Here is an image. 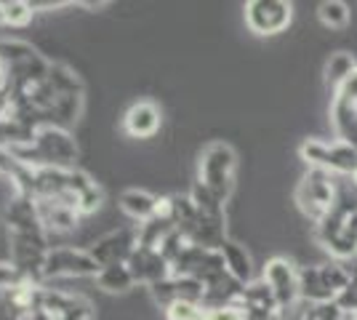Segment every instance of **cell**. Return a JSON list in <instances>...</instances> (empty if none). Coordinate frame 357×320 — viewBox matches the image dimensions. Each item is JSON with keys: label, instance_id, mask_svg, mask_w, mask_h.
<instances>
[{"label": "cell", "instance_id": "obj_1", "mask_svg": "<svg viewBox=\"0 0 357 320\" xmlns=\"http://www.w3.org/2000/svg\"><path fill=\"white\" fill-rule=\"evenodd\" d=\"M235 179H238V153L227 142H211L208 147L197 158V179L216 200H227L235 192Z\"/></svg>", "mask_w": 357, "mask_h": 320}, {"label": "cell", "instance_id": "obj_2", "mask_svg": "<svg viewBox=\"0 0 357 320\" xmlns=\"http://www.w3.org/2000/svg\"><path fill=\"white\" fill-rule=\"evenodd\" d=\"M355 275L344 267L342 261H326L314 267H301L298 270V294L301 302L307 305H326L336 302L344 291L352 286Z\"/></svg>", "mask_w": 357, "mask_h": 320}, {"label": "cell", "instance_id": "obj_3", "mask_svg": "<svg viewBox=\"0 0 357 320\" xmlns=\"http://www.w3.org/2000/svg\"><path fill=\"white\" fill-rule=\"evenodd\" d=\"M8 251H11V261L22 273L43 283V267L48 259V251H51L48 232L43 224L8 229Z\"/></svg>", "mask_w": 357, "mask_h": 320}, {"label": "cell", "instance_id": "obj_4", "mask_svg": "<svg viewBox=\"0 0 357 320\" xmlns=\"http://www.w3.org/2000/svg\"><path fill=\"white\" fill-rule=\"evenodd\" d=\"M339 187L333 182V174H328V171H320V168H310L304 176H301V182L296 184V200L298 211L304 213L310 222H320V219H326L328 211L336 206V200H339Z\"/></svg>", "mask_w": 357, "mask_h": 320}, {"label": "cell", "instance_id": "obj_5", "mask_svg": "<svg viewBox=\"0 0 357 320\" xmlns=\"http://www.w3.org/2000/svg\"><path fill=\"white\" fill-rule=\"evenodd\" d=\"M32 144L45 168H77L80 150H77V142L70 134V128L40 121L32 131Z\"/></svg>", "mask_w": 357, "mask_h": 320}, {"label": "cell", "instance_id": "obj_6", "mask_svg": "<svg viewBox=\"0 0 357 320\" xmlns=\"http://www.w3.org/2000/svg\"><path fill=\"white\" fill-rule=\"evenodd\" d=\"M298 155L310 168H320L328 174H344L352 176L357 168V150L344 142H320V139H304L298 144Z\"/></svg>", "mask_w": 357, "mask_h": 320}, {"label": "cell", "instance_id": "obj_7", "mask_svg": "<svg viewBox=\"0 0 357 320\" xmlns=\"http://www.w3.org/2000/svg\"><path fill=\"white\" fill-rule=\"evenodd\" d=\"M102 273V264L91 257L89 248L75 245H56L48 251V259L43 267V283L64 280V277H93Z\"/></svg>", "mask_w": 357, "mask_h": 320}, {"label": "cell", "instance_id": "obj_8", "mask_svg": "<svg viewBox=\"0 0 357 320\" xmlns=\"http://www.w3.org/2000/svg\"><path fill=\"white\" fill-rule=\"evenodd\" d=\"M0 59L11 67L14 83L40 80L48 75V67H51V61L45 59L38 48L19 38H0Z\"/></svg>", "mask_w": 357, "mask_h": 320}, {"label": "cell", "instance_id": "obj_9", "mask_svg": "<svg viewBox=\"0 0 357 320\" xmlns=\"http://www.w3.org/2000/svg\"><path fill=\"white\" fill-rule=\"evenodd\" d=\"M294 19V3L288 0H248L245 3V24L253 35H278L288 30Z\"/></svg>", "mask_w": 357, "mask_h": 320}, {"label": "cell", "instance_id": "obj_10", "mask_svg": "<svg viewBox=\"0 0 357 320\" xmlns=\"http://www.w3.org/2000/svg\"><path fill=\"white\" fill-rule=\"evenodd\" d=\"M261 280L275 294V299H278V305H280L283 312L294 310L301 302V294H298V267L288 257H272L264 264Z\"/></svg>", "mask_w": 357, "mask_h": 320}, {"label": "cell", "instance_id": "obj_11", "mask_svg": "<svg viewBox=\"0 0 357 320\" xmlns=\"http://www.w3.org/2000/svg\"><path fill=\"white\" fill-rule=\"evenodd\" d=\"M136 245H139V232L134 224V227H120L107 232L105 238H99L89 251L102 267H107V264H126L136 251Z\"/></svg>", "mask_w": 357, "mask_h": 320}, {"label": "cell", "instance_id": "obj_12", "mask_svg": "<svg viewBox=\"0 0 357 320\" xmlns=\"http://www.w3.org/2000/svg\"><path fill=\"white\" fill-rule=\"evenodd\" d=\"M126 264H128V270L134 275L136 286H147V289L163 283V280H168L174 275L171 261L165 259L158 248H147V245H136V251L131 254V259L126 261Z\"/></svg>", "mask_w": 357, "mask_h": 320}, {"label": "cell", "instance_id": "obj_13", "mask_svg": "<svg viewBox=\"0 0 357 320\" xmlns=\"http://www.w3.org/2000/svg\"><path fill=\"white\" fill-rule=\"evenodd\" d=\"M238 307L245 312V320H280L283 310L278 305L275 294L264 280H253L240 291Z\"/></svg>", "mask_w": 357, "mask_h": 320}, {"label": "cell", "instance_id": "obj_14", "mask_svg": "<svg viewBox=\"0 0 357 320\" xmlns=\"http://www.w3.org/2000/svg\"><path fill=\"white\" fill-rule=\"evenodd\" d=\"M149 294L163 310H168L176 302H197V305L206 302V286L200 280H195V277H178V275H171L168 280L152 286Z\"/></svg>", "mask_w": 357, "mask_h": 320}, {"label": "cell", "instance_id": "obj_15", "mask_svg": "<svg viewBox=\"0 0 357 320\" xmlns=\"http://www.w3.org/2000/svg\"><path fill=\"white\" fill-rule=\"evenodd\" d=\"M163 125V109L152 99H139L123 115V131L131 139H152Z\"/></svg>", "mask_w": 357, "mask_h": 320}, {"label": "cell", "instance_id": "obj_16", "mask_svg": "<svg viewBox=\"0 0 357 320\" xmlns=\"http://www.w3.org/2000/svg\"><path fill=\"white\" fill-rule=\"evenodd\" d=\"M38 213L45 232H73L80 222V213L61 200H38Z\"/></svg>", "mask_w": 357, "mask_h": 320}, {"label": "cell", "instance_id": "obj_17", "mask_svg": "<svg viewBox=\"0 0 357 320\" xmlns=\"http://www.w3.org/2000/svg\"><path fill=\"white\" fill-rule=\"evenodd\" d=\"M120 211L126 213L131 222L136 224H144L155 216V208H158V195H152L147 190H139V187H131V190H123L118 198Z\"/></svg>", "mask_w": 357, "mask_h": 320}, {"label": "cell", "instance_id": "obj_18", "mask_svg": "<svg viewBox=\"0 0 357 320\" xmlns=\"http://www.w3.org/2000/svg\"><path fill=\"white\" fill-rule=\"evenodd\" d=\"M219 251H222V257H224L227 273L232 275L240 286L253 283V259H251V254H248L245 245L238 243V241H232V238H227Z\"/></svg>", "mask_w": 357, "mask_h": 320}, {"label": "cell", "instance_id": "obj_19", "mask_svg": "<svg viewBox=\"0 0 357 320\" xmlns=\"http://www.w3.org/2000/svg\"><path fill=\"white\" fill-rule=\"evenodd\" d=\"M331 123L336 128L339 142L357 150V105L347 102L342 96H333V102H331Z\"/></svg>", "mask_w": 357, "mask_h": 320}, {"label": "cell", "instance_id": "obj_20", "mask_svg": "<svg viewBox=\"0 0 357 320\" xmlns=\"http://www.w3.org/2000/svg\"><path fill=\"white\" fill-rule=\"evenodd\" d=\"M45 80H48L54 96H77V93H86V83L80 80V75L75 73L67 61H51Z\"/></svg>", "mask_w": 357, "mask_h": 320}, {"label": "cell", "instance_id": "obj_21", "mask_svg": "<svg viewBox=\"0 0 357 320\" xmlns=\"http://www.w3.org/2000/svg\"><path fill=\"white\" fill-rule=\"evenodd\" d=\"M328 254L336 261H347L357 257V211L342 224V229L336 235H331L326 243H323Z\"/></svg>", "mask_w": 357, "mask_h": 320}, {"label": "cell", "instance_id": "obj_22", "mask_svg": "<svg viewBox=\"0 0 357 320\" xmlns=\"http://www.w3.org/2000/svg\"><path fill=\"white\" fill-rule=\"evenodd\" d=\"M357 73V61L352 54H347V51H336V54H331V59L326 61V86L328 91L336 93L342 91V86L349 80V77Z\"/></svg>", "mask_w": 357, "mask_h": 320}, {"label": "cell", "instance_id": "obj_23", "mask_svg": "<svg viewBox=\"0 0 357 320\" xmlns=\"http://www.w3.org/2000/svg\"><path fill=\"white\" fill-rule=\"evenodd\" d=\"M96 286L107 294H128L131 289H136V280L128 264H107L96 275Z\"/></svg>", "mask_w": 357, "mask_h": 320}, {"label": "cell", "instance_id": "obj_24", "mask_svg": "<svg viewBox=\"0 0 357 320\" xmlns=\"http://www.w3.org/2000/svg\"><path fill=\"white\" fill-rule=\"evenodd\" d=\"M301 310L294 307L288 310L283 315H291L288 320H342L344 318V310L339 307V302H326V305H307L301 302Z\"/></svg>", "mask_w": 357, "mask_h": 320}, {"label": "cell", "instance_id": "obj_25", "mask_svg": "<svg viewBox=\"0 0 357 320\" xmlns=\"http://www.w3.org/2000/svg\"><path fill=\"white\" fill-rule=\"evenodd\" d=\"M317 19L328 30H344L349 24V6L344 0H323L317 6Z\"/></svg>", "mask_w": 357, "mask_h": 320}, {"label": "cell", "instance_id": "obj_26", "mask_svg": "<svg viewBox=\"0 0 357 320\" xmlns=\"http://www.w3.org/2000/svg\"><path fill=\"white\" fill-rule=\"evenodd\" d=\"M0 8H3L6 27H27L35 16L30 0H0Z\"/></svg>", "mask_w": 357, "mask_h": 320}, {"label": "cell", "instance_id": "obj_27", "mask_svg": "<svg viewBox=\"0 0 357 320\" xmlns=\"http://www.w3.org/2000/svg\"><path fill=\"white\" fill-rule=\"evenodd\" d=\"M105 200H107L105 187H102V184H91L89 190H86V192L77 198V213H80V219L99 211V208L105 206Z\"/></svg>", "mask_w": 357, "mask_h": 320}, {"label": "cell", "instance_id": "obj_28", "mask_svg": "<svg viewBox=\"0 0 357 320\" xmlns=\"http://www.w3.org/2000/svg\"><path fill=\"white\" fill-rule=\"evenodd\" d=\"M165 320H206V307L197 302H176L165 310Z\"/></svg>", "mask_w": 357, "mask_h": 320}, {"label": "cell", "instance_id": "obj_29", "mask_svg": "<svg viewBox=\"0 0 357 320\" xmlns=\"http://www.w3.org/2000/svg\"><path fill=\"white\" fill-rule=\"evenodd\" d=\"M27 275L22 273L19 267H16L14 261H0V294H8V291H14L22 280H24Z\"/></svg>", "mask_w": 357, "mask_h": 320}, {"label": "cell", "instance_id": "obj_30", "mask_svg": "<svg viewBox=\"0 0 357 320\" xmlns=\"http://www.w3.org/2000/svg\"><path fill=\"white\" fill-rule=\"evenodd\" d=\"M206 320H245V312L238 305L206 307Z\"/></svg>", "mask_w": 357, "mask_h": 320}, {"label": "cell", "instance_id": "obj_31", "mask_svg": "<svg viewBox=\"0 0 357 320\" xmlns=\"http://www.w3.org/2000/svg\"><path fill=\"white\" fill-rule=\"evenodd\" d=\"M11 89H14V73H11V67L6 61L0 59V96L11 93Z\"/></svg>", "mask_w": 357, "mask_h": 320}, {"label": "cell", "instance_id": "obj_32", "mask_svg": "<svg viewBox=\"0 0 357 320\" xmlns=\"http://www.w3.org/2000/svg\"><path fill=\"white\" fill-rule=\"evenodd\" d=\"M0 320H24L22 318V312H19L3 294H0Z\"/></svg>", "mask_w": 357, "mask_h": 320}, {"label": "cell", "instance_id": "obj_33", "mask_svg": "<svg viewBox=\"0 0 357 320\" xmlns=\"http://www.w3.org/2000/svg\"><path fill=\"white\" fill-rule=\"evenodd\" d=\"M77 6H80V8H91V11H99V8L112 6V3H109V0H77Z\"/></svg>", "mask_w": 357, "mask_h": 320}, {"label": "cell", "instance_id": "obj_34", "mask_svg": "<svg viewBox=\"0 0 357 320\" xmlns=\"http://www.w3.org/2000/svg\"><path fill=\"white\" fill-rule=\"evenodd\" d=\"M27 320H54V318L48 315V310H45V307H40V310H35V312H32Z\"/></svg>", "mask_w": 357, "mask_h": 320}, {"label": "cell", "instance_id": "obj_35", "mask_svg": "<svg viewBox=\"0 0 357 320\" xmlns=\"http://www.w3.org/2000/svg\"><path fill=\"white\" fill-rule=\"evenodd\" d=\"M3 182H6V166L0 163V187H3Z\"/></svg>", "mask_w": 357, "mask_h": 320}, {"label": "cell", "instance_id": "obj_36", "mask_svg": "<svg viewBox=\"0 0 357 320\" xmlns=\"http://www.w3.org/2000/svg\"><path fill=\"white\" fill-rule=\"evenodd\" d=\"M0 27H6V19H3V8H0Z\"/></svg>", "mask_w": 357, "mask_h": 320}, {"label": "cell", "instance_id": "obj_37", "mask_svg": "<svg viewBox=\"0 0 357 320\" xmlns=\"http://www.w3.org/2000/svg\"><path fill=\"white\" fill-rule=\"evenodd\" d=\"M352 184H355V190H357V168H355V174H352Z\"/></svg>", "mask_w": 357, "mask_h": 320}, {"label": "cell", "instance_id": "obj_38", "mask_svg": "<svg viewBox=\"0 0 357 320\" xmlns=\"http://www.w3.org/2000/svg\"><path fill=\"white\" fill-rule=\"evenodd\" d=\"M349 320H357V310L352 312V315H349Z\"/></svg>", "mask_w": 357, "mask_h": 320}, {"label": "cell", "instance_id": "obj_39", "mask_svg": "<svg viewBox=\"0 0 357 320\" xmlns=\"http://www.w3.org/2000/svg\"><path fill=\"white\" fill-rule=\"evenodd\" d=\"M355 283H357V275H355Z\"/></svg>", "mask_w": 357, "mask_h": 320}]
</instances>
